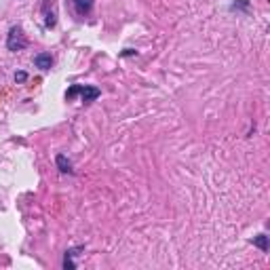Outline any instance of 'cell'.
I'll use <instances>...</instances> for the list:
<instances>
[{
	"mask_svg": "<svg viewBox=\"0 0 270 270\" xmlns=\"http://www.w3.org/2000/svg\"><path fill=\"white\" fill-rule=\"evenodd\" d=\"M72 4H74L78 15H89L93 4H95V0H72Z\"/></svg>",
	"mask_w": 270,
	"mask_h": 270,
	"instance_id": "cell-5",
	"label": "cell"
},
{
	"mask_svg": "<svg viewBox=\"0 0 270 270\" xmlns=\"http://www.w3.org/2000/svg\"><path fill=\"white\" fill-rule=\"evenodd\" d=\"M34 66L41 68V70H51V66H53L51 53H38V55H34Z\"/></svg>",
	"mask_w": 270,
	"mask_h": 270,
	"instance_id": "cell-3",
	"label": "cell"
},
{
	"mask_svg": "<svg viewBox=\"0 0 270 270\" xmlns=\"http://www.w3.org/2000/svg\"><path fill=\"white\" fill-rule=\"evenodd\" d=\"M55 21H57V19H55V13H49V15H46L45 26H46V28H53V26H55Z\"/></svg>",
	"mask_w": 270,
	"mask_h": 270,
	"instance_id": "cell-9",
	"label": "cell"
},
{
	"mask_svg": "<svg viewBox=\"0 0 270 270\" xmlns=\"http://www.w3.org/2000/svg\"><path fill=\"white\" fill-rule=\"evenodd\" d=\"M127 55H137V51H133V49H125V51H123V57H127Z\"/></svg>",
	"mask_w": 270,
	"mask_h": 270,
	"instance_id": "cell-11",
	"label": "cell"
},
{
	"mask_svg": "<svg viewBox=\"0 0 270 270\" xmlns=\"http://www.w3.org/2000/svg\"><path fill=\"white\" fill-rule=\"evenodd\" d=\"M78 251H83V247H76V249H68V251H66V258H63V268H66V270H68V268H70V270L76 268V262H74L72 258L76 256Z\"/></svg>",
	"mask_w": 270,
	"mask_h": 270,
	"instance_id": "cell-6",
	"label": "cell"
},
{
	"mask_svg": "<svg viewBox=\"0 0 270 270\" xmlns=\"http://www.w3.org/2000/svg\"><path fill=\"white\" fill-rule=\"evenodd\" d=\"M55 165H57V169H59L61 173H70V176L74 173V169H72V161H70L66 154H57V156H55Z\"/></svg>",
	"mask_w": 270,
	"mask_h": 270,
	"instance_id": "cell-4",
	"label": "cell"
},
{
	"mask_svg": "<svg viewBox=\"0 0 270 270\" xmlns=\"http://www.w3.org/2000/svg\"><path fill=\"white\" fill-rule=\"evenodd\" d=\"M74 95H81L85 104H91V101H95V99L99 97L101 91L97 89V87H91V85H72V87L68 89L66 97H68V99H72Z\"/></svg>",
	"mask_w": 270,
	"mask_h": 270,
	"instance_id": "cell-1",
	"label": "cell"
},
{
	"mask_svg": "<svg viewBox=\"0 0 270 270\" xmlns=\"http://www.w3.org/2000/svg\"><path fill=\"white\" fill-rule=\"evenodd\" d=\"M26 81H28V74L26 72H15V83L21 85V83H26Z\"/></svg>",
	"mask_w": 270,
	"mask_h": 270,
	"instance_id": "cell-10",
	"label": "cell"
},
{
	"mask_svg": "<svg viewBox=\"0 0 270 270\" xmlns=\"http://www.w3.org/2000/svg\"><path fill=\"white\" fill-rule=\"evenodd\" d=\"M251 243L256 245V247H260L262 251H268V236H266V234H258V236H253Z\"/></svg>",
	"mask_w": 270,
	"mask_h": 270,
	"instance_id": "cell-7",
	"label": "cell"
},
{
	"mask_svg": "<svg viewBox=\"0 0 270 270\" xmlns=\"http://www.w3.org/2000/svg\"><path fill=\"white\" fill-rule=\"evenodd\" d=\"M249 9V0H236L230 4V11H247Z\"/></svg>",
	"mask_w": 270,
	"mask_h": 270,
	"instance_id": "cell-8",
	"label": "cell"
},
{
	"mask_svg": "<svg viewBox=\"0 0 270 270\" xmlns=\"http://www.w3.org/2000/svg\"><path fill=\"white\" fill-rule=\"evenodd\" d=\"M26 46H28V38H26V34H23L21 26H13L9 30V34H6V49L17 53V51H23Z\"/></svg>",
	"mask_w": 270,
	"mask_h": 270,
	"instance_id": "cell-2",
	"label": "cell"
}]
</instances>
